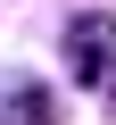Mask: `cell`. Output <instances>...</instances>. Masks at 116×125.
Masks as SVG:
<instances>
[{"instance_id":"cell-1","label":"cell","mask_w":116,"mask_h":125,"mask_svg":"<svg viewBox=\"0 0 116 125\" xmlns=\"http://www.w3.org/2000/svg\"><path fill=\"white\" fill-rule=\"evenodd\" d=\"M108 50H116V42H108V25H99V17H83V25H75V67H83V75H99V67H108Z\"/></svg>"}]
</instances>
